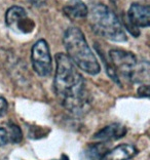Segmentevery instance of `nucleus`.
<instances>
[{
  "label": "nucleus",
  "instance_id": "obj_1",
  "mask_svg": "<svg viewBox=\"0 0 150 160\" xmlns=\"http://www.w3.org/2000/svg\"><path fill=\"white\" fill-rule=\"evenodd\" d=\"M54 88L62 106L74 114H81L90 107L85 80L65 53L56 54Z\"/></svg>",
  "mask_w": 150,
  "mask_h": 160
},
{
  "label": "nucleus",
  "instance_id": "obj_2",
  "mask_svg": "<svg viewBox=\"0 0 150 160\" xmlns=\"http://www.w3.org/2000/svg\"><path fill=\"white\" fill-rule=\"evenodd\" d=\"M67 57L87 74L97 75L101 70L100 64L90 48L85 35L77 27H69L63 36Z\"/></svg>",
  "mask_w": 150,
  "mask_h": 160
},
{
  "label": "nucleus",
  "instance_id": "obj_3",
  "mask_svg": "<svg viewBox=\"0 0 150 160\" xmlns=\"http://www.w3.org/2000/svg\"><path fill=\"white\" fill-rule=\"evenodd\" d=\"M89 23L95 33L115 42H124L127 36L117 16L103 3H97L89 9Z\"/></svg>",
  "mask_w": 150,
  "mask_h": 160
},
{
  "label": "nucleus",
  "instance_id": "obj_4",
  "mask_svg": "<svg viewBox=\"0 0 150 160\" xmlns=\"http://www.w3.org/2000/svg\"><path fill=\"white\" fill-rule=\"evenodd\" d=\"M111 67L108 70V75L115 82L119 83V78H123L131 81L138 62L136 56L127 50L112 49L109 52Z\"/></svg>",
  "mask_w": 150,
  "mask_h": 160
},
{
  "label": "nucleus",
  "instance_id": "obj_5",
  "mask_svg": "<svg viewBox=\"0 0 150 160\" xmlns=\"http://www.w3.org/2000/svg\"><path fill=\"white\" fill-rule=\"evenodd\" d=\"M31 61L33 69L37 75L41 77H47L50 75L53 71V60L46 40L39 39L32 46Z\"/></svg>",
  "mask_w": 150,
  "mask_h": 160
},
{
  "label": "nucleus",
  "instance_id": "obj_6",
  "mask_svg": "<svg viewBox=\"0 0 150 160\" xmlns=\"http://www.w3.org/2000/svg\"><path fill=\"white\" fill-rule=\"evenodd\" d=\"M5 23L8 28L21 34H29L35 29L34 21L28 16L23 7L18 5H13L7 9Z\"/></svg>",
  "mask_w": 150,
  "mask_h": 160
},
{
  "label": "nucleus",
  "instance_id": "obj_7",
  "mask_svg": "<svg viewBox=\"0 0 150 160\" xmlns=\"http://www.w3.org/2000/svg\"><path fill=\"white\" fill-rule=\"evenodd\" d=\"M126 28L133 35L138 36V28H147L150 25V8L148 5L133 3L127 10Z\"/></svg>",
  "mask_w": 150,
  "mask_h": 160
},
{
  "label": "nucleus",
  "instance_id": "obj_8",
  "mask_svg": "<svg viewBox=\"0 0 150 160\" xmlns=\"http://www.w3.org/2000/svg\"><path fill=\"white\" fill-rule=\"evenodd\" d=\"M127 133V127L120 124V123H111L94 136L95 140H99L102 143L108 141H115L122 139V137L126 136Z\"/></svg>",
  "mask_w": 150,
  "mask_h": 160
},
{
  "label": "nucleus",
  "instance_id": "obj_9",
  "mask_svg": "<svg viewBox=\"0 0 150 160\" xmlns=\"http://www.w3.org/2000/svg\"><path fill=\"white\" fill-rule=\"evenodd\" d=\"M138 150L133 145L122 144L106 153L104 160H130L137 155Z\"/></svg>",
  "mask_w": 150,
  "mask_h": 160
},
{
  "label": "nucleus",
  "instance_id": "obj_10",
  "mask_svg": "<svg viewBox=\"0 0 150 160\" xmlns=\"http://www.w3.org/2000/svg\"><path fill=\"white\" fill-rule=\"evenodd\" d=\"M64 13L71 20L85 19L89 13V8L81 0H71L63 8Z\"/></svg>",
  "mask_w": 150,
  "mask_h": 160
},
{
  "label": "nucleus",
  "instance_id": "obj_11",
  "mask_svg": "<svg viewBox=\"0 0 150 160\" xmlns=\"http://www.w3.org/2000/svg\"><path fill=\"white\" fill-rule=\"evenodd\" d=\"M109 151L105 143H97L89 146L81 154V160H104L106 153Z\"/></svg>",
  "mask_w": 150,
  "mask_h": 160
},
{
  "label": "nucleus",
  "instance_id": "obj_12",
  "mask_svg": "<svg viewBox=\"0 0 150 160\" xmlns=\"http://www.w3.org/2000/svg\"><path fill=\"white\" fill-rule=\"evenodd\" d=\"M131 81L135 83H148L149 81V64L147 61H142L138 63L132 76Z\"/></svg>",
  "mask_w": 150,
  "mask_h": 160
},
{
  "label": "nucleus",
  "instance_id": "obj_13",
  "mask_svg": "<svg viewBox=\"0 0 150 160\" xmlns=\"http://www.w3.org/2000/svg\"><path fill=\"white\" fill-rule=\"evenodd\" d=\"M10 127V133H8L9 141L13 142V143H18L22 140V132L21 129L19 128V126L14 125V124H9Z\"/></svg>",
  "mask_w": 150,
  "mask_h": 160
},
{
  "label": "nucleus",
  "instance_id": "obj_14",
  "mask_svg": "<svg viewBox=\"0 0 150 160\" xmlns=\"http://www.w3.org/2000/svg\"><path fill=\"white\" fill-rule=\"evenodd\" d=\"M9 142V138H8V132L7 130L0 127V147L4 146Z\"/></svg>",
  "mask_w": 150,
  "mask_h": 160
},
{
  "label": "nucleus",
  "instance_id": "obj_15",
  "mask_svg": "<svg viewBox=\"0 0 150 160\" xmlns=\"http://www.w3.org/2000/svg\"><path fill=\"white\" fill-rule=\"evenodd\" d=\"M7 108H8V104H7L6 100L3 97H0V117L5 115L7 112Z\"/></svg>",
  "mask_w": 150,
  "mask_h": 160
},
{
  "label": "nucleus",
  "instance_id": "obj_16",
  "mask_svg": "<svg viewBox=\"0 0 150 160\" xmlns=\"http://www.w3.org/2000/svg\"><path fill=\"white\" fill-rule=\"evenodd\" d=\"M139 96L148 98L149 97V86L148 85H142L138 90Z\"/></svg>",
  "mask_w": 150,
  "mask_h": 160
},
{
  "label": "nucleus",
  "instance_id": "obj_17",
  "mask_svg": "<svg viewBox=\"0 0 150 160\" xmlns=\"http://www.w3.org/2000/svg\"><path fill=\"white\" fill-rule=\"evenodd\" d=\"M27 1H29L31 4L35 5V6H40L45 2V0H27Z\"/></svg>",
  "mask_w": 150,
  "mask_h": 160
}]
</instances>
